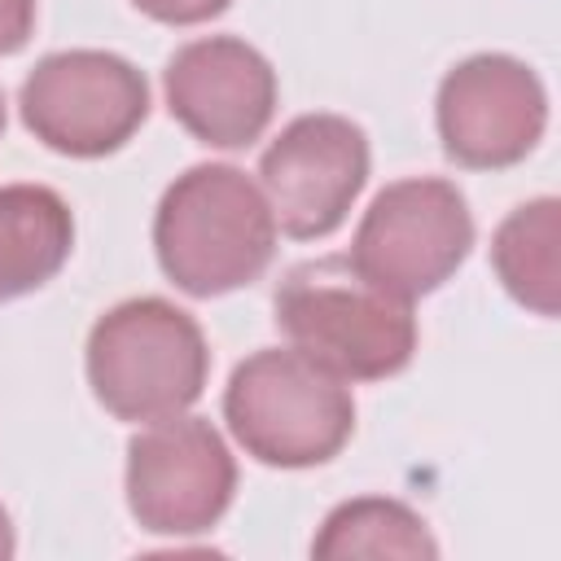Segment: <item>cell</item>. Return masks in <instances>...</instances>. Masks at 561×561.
I'll list each match as a JSON object with an SVG mask.
<instances>
[{
  "label": "cell",
  "instance_id": "cell-1",
  "mask_svg": "<svg viewBox=\"0 0 561 561\" xmlns=\"http://www.w3.org/2000/svg\"><path fill=\"white\" fill-rule=\"evenodd\" d=\"M153 254L188 298L254 285L276 254L272 206L241 167L197 162L167 184L153 210Z\"/></svg>",
  "mask_w": 561,
  "mask_h": 561
},
{
  "label": "cell",
  "instance_id": "cell-2",
  "mask_svg": "<svg viewBox=\"0 0 561 561\" xmlns=\"http://www.w3.org/2000/svg\"><path fill=\"white\" fill-rule=\"evenodd\" d=\"M272 307L276 329L342 381H386L416 355L412 302L377 289L346 254L289 267Z\"/></svg>",
  "mask_w": 561,
  "mask_h": 561
},
{
  "label": "cell",
  "instance_id": "cell-3",
  "mask_svg": "<svg viewBox=\"0 0 561 561\" xmlns=\"http://www.w3.org/2000/svg\"><path fill=\"white\" fill-rule=\"evenodd\" d=\"M83 368L96 403L118 421H162L188 412L210 377L202 324L171 298L140 294L96 316Z\"/></svg>",
  "mask_w": 561,
  "mask_h": 561
},
{
  "label": "cell",
  "instance_id": "cell-4",
  "mask_svg": "<svg viewBox=\"0 0 561 561\" xmlns=\"http://www.w3.org/2000/svg\"><path fill=\"white\" fill-rule=\"evenodd\" d=\"M232 438L272 469H316L355 434L351 386L298 346H263L245 355L224 390Z\"/></svg>",
  "mask_w": 561,
  "mask_h": 561
},
{
  "label": "cell",
  "instance_id": "cell-5",
  "mask_svg": "<svg viewBox=\"0 0 561 561\" xmlns=\"http://www.w3.org/2000/svg\"><path fill=\"white\" fill-rule=\"evenodd\" d=\"M469 250L473 215L465 193L443 175H408L368 202L346 259L377 289L416 302L447 285Z\"/></svg>",
  "mask_w": 561,
  "mask_h": 561
},
{
  "label": "cell",
  "instance_id": "cell-6",
  "mask_svg": "<svg viewBox=\"0 0 561 561\" xmlns=\"http://www.w3.org/2000/svg\"><path fill=\"white\" fill-rule=\"evenodd\" d=\"M26 131L66 158H105L149 118V79L105 48H61L35 61L18 92Z\"/></svg>",
  "mask_w": 561,
  "mask_h": 561
},
{
  "label": "cell",
  "instance_id": "cell-7",
  "mask_svg": "<svg viewBox=\"0 0 561 561\" xmlns=\"http://www.w3.org/2000/svg\"><path fill=\"white\" fill-rule=\"evenodd\" d=\"M237 495V460L206 416L149 421L127 443V508L149 535H206Z\"/></svg>",
  "mask_w": 561,
  "mask_h": 561
},
{
  "label": "cell",
  "instance_id": "cell-8",
  "mask_svg": "<svg viewBox=\"0 0 561 561\" xmlns=\"http://www.w3.org/2000/svg\"><path fill=\"white\" fill-rule=\"evenodd\" d=\"M443 153L469 171H504L526 162L548 127L543 79L508 53H473L456 61L434 96Z\"/></svg>",
  "mask_w": 561,
  "mask_h": 561
},
{
  "label": "cell",
  "instance_id": "cell-9",
  "mask_svg": "<svg viewBox=\"0 0 561 561\" xmlns=\"http://www.w3.org/2000/svg\"><path fill=\"white\" fill-rule=\"evenodd\" d=\"M368 136L346 114H298L259 158V188L272 219L294 241L342 228L368 184Z\"/></svg>",
  "mask_w": 561,
  "mask_h": 561
},
{
  "label": "cell",
  "instance_id": "cell-10",
  "mask_svg": "<svg viewBox=\"0 0 561 561\" xmlns=\"http://www.w3.org/2000/svg\"><path fill=\"white\" fill-rule=\"evenodd\" d=\"M171 118L210 149L254 145L276 114V70L241 35H202L162 70Z\"/></svg>",
  "mask_w": 561,
  "mask_h": 561
},
{
  "label": "cell",
  "instance_id": "cell-11",
  "mask_svg": "<svg viewBox=\"0 0 561 561\" xmlns=\"http://www.w3.org/2000/svg\"><path fill=\"white\" fill-rule=\"evenodd\" d=\"M75 250L70 202L48 184H0V302L48 285Z\"/></svg>",
  "mask_w": 561,
  "mask_h": 561
},
{
  "label": "cell",
  "instance_id": "cell-12",
  "mask_svg": "<svg viewBox=\"0 0 561 561\" xmlns=\"http://www.w3.org/2000/svg\"><path fill=\"white\" fill-rule=\"evenodd\" d=\"M491 267L517 307L552 320L561 311V202L530 197L508 210L491 237Z\"/></svg>",
  "mask_w": 561,
  "mask_h": 561
},
{
  "label": "cell",
  "instance_id": "cell-13",
  "mask_svg": "<svg viewBox=\"0 0 561 561\" xmlns=\"http://www.w3.org/2000/svg\"><path fill=\"white\" fill-rule=\"evenodd\" d=\"M311 557L342 561V557H438V543L416 508L390 495H359L329 508L311 539Z\"/></svg>",
  "mask_w": 561,
  "mask_h": 561
},
{
  "label": "cell",
  "instance_id": "cell-14",
  "mask_svg": "<svg viewBox=\"0 0 561 561\" xmlns=\"http://www.w3.org/2000/svg\"><path fill=\"white\" fill-rule=\"evenodd\" d=\"M131 4L162 26H202V22L219 18L232 0H131Z\"/></svg>",
  "mask_w": 561,
  "mask_h": 561
},
{
  "label": "cell",
  "instance_id": "cell-15",
  "mask_svg": "<svg viewBox=\"0 0 561 561\" xmlns=\"http://www.w3.org/2000/svg\"><path fill=\"white\" fill-rule=\"evenodd\" d=\"M35 31V0H0V57H13Z\"/></svg>",
  "mask_w": 561,
  "mask_h": 561
},
{
  "label": "cell",
  "instance_id": "cell-16",
  "mask_svg": "<svg viewBox=\"0 0 561 561\" xmlns=\"http://www.w3.org/2000/svg\"><path fill=\"white\" fill-rule=\"evenodd\" d=\"M18 552V535H13V522H9V508L0 504V561H9Z\"/></svg>",
  "mask_w": 561,
  "mask_h": 561
},
{
  "label": "cell",
  "instance_id": "cell-17",
  "mask_svg": "<svg viewBox=\"0 0 561 561\" xmlns=\"http://www.w3.org/2000/svg\"><path fill=\"white\" fill-rule=\"evenodd\" d=\"M0 131H4V92H0Z\"/></svg>",
  "mask_w": 561,
  "mask_h": 561
}]
</instances>
